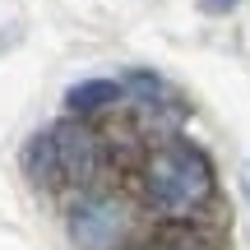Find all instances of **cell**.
<instances>
[{
  "label": "cell",
  "instance_id": "9",
  "mask_svg": "<svg viewBox=\"0 0 250 250\" xmlns=\"http://www.w3.org/2000/svg\"><path fill=\"white\" fill-rule=\"evenodd\" d=\"M241 190H246V199H250V158L241 162Z\"/></svg>",
  "mask_w": 250,
  "mask_h": 250
},
{
  "label": "cell",
  "instance_id": "6",
  "mask_svg": "<svg viewBox=\"0 0 250 250\" xmlns=\"http://www.w3.org/2000/svg\"><path fill=\"white\" fill-rule=\"evenodd\" d=\"M139 250H208L204 241H199L195 232H186V227H171V232H158V236H148Z\"/></svg>",
  "mask_w": 250,
  "mask_h": 250
},
{
  "label": "cell",
  "instance_id": "8",
  "mask_svg": "<svg viewBox=\"0 0 250 250\" xmlns=\"http://www.w3.org/2000/svg\"><path fill=\"white\" fill-rule=\"evenodd\" d=\"M236 5H241V0H199V14H213L218 19V14H232Z\"/></svg>",
  "mask_w": 250,
  "mask_h": 250
},
{
  "label": "cell",
  "instance_id": "1",
  "mask_svg": "<svg viewBox=\"0 0 250 250\" xmlns=\"http://www.w3.org/2000/svg\"><path fill=\"white\" fill-rule=\"evenodd\" d=\"M139 181H144V195L158 208H167V213H190V208H199L213 195V167H208V158L186 139L158 144V148L144 158Z\"/></svg>",
  "mask_w": 250,
  "mask_h": 250
},
{
  "label": "cell",
  "instance_id": "7",
  "mask_svg": "<svg viewBox=\"0 0 250 250\" xmlns=\"http://www.w3.org/2000/svg\"><path fill=\"white\" fill-rule=\"evenodd\" d=\"M125 83H130L144 102H162V98H167V83H162L158 74H148V70H130V79H125Z\"/></svg>",
  "mask_w": 250,
  "mask_h": 250
},
{
  "label": "cell",
  "instance_id": "3",
  "mask_svg": "<svg viewBox=\"0 0 250 250\" xmlns=\"http://www.w3.org/2000/svg\"><path fill=\"white\" fill-rule=\"evenodd\" d=\"M56 139V162H61V181L65 186H88L98 176V162H102V148H98V134L79 121H65L51 130Z\"/></svg>",
  "mask_w": 250,
  "mask_h": 250
},
{
  "label": "cell",
  "instance_id": "2",
  "mask_svg": "<svg viewBox=\"0 0 250 250\" xmlns=\"http://www.w3.org/2000/svg\"><path fill=\"white\" fill-rule=\"evenodd\" d=\"M125 227H130V208L116 195H83L70 208V241L79 250H116Z\"/></svg>",
  "mask_w": 250,
  "mask_h": 250
},
{
  "label": "cell",
  "instance_id": "5",
  "mask_svg": "<svg viewBox=\"0 0 250 250\" xmlns=\"http://www.w3.org/2000/svg\"><path fill=\"white\" fill-rule=\"evenodd\" d=\"M121 93L125 88H121L116 79H83V83H74V88L65 93V107H70L74 116H93V111L121 102Z\"/></svg>",
  "mask_w": 250,
  "mask_h": 250
},
{
  "label": "cell",
  "instance_id": "4",
  "mask_svg": "<svg viewBox=\"0 0 250 250\" xmlns=\"http://www.w3.org/2000/svg\"><path fill=\"white\" fill-rule=\"evenodd\" d=\"M23 171H28L33 186H46V190H61V186H65V181H61V162H56V139H51V130L28 139V148H23Z\"/></svg>",
  "mask_w": 250,
  "mask_h": 250
}]
</instances>
